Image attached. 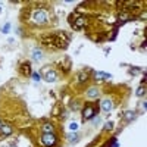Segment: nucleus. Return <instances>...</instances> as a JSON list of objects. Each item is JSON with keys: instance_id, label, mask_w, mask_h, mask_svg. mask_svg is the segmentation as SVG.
I'll return each instance as SVG.
<instances>
[{"instance_id": "nucleus-11", "label": "nucleus", "mask_w": 147, "mask_h": 147, "mask_svg": "<svg viewBox=\"0 0 147 147\" xmlns=\"http://www.w3.org/2000/svg\"><path fill=\"white\" fill-rule=\"evenodd\" d=\"M32 57H34L35 60H38V59H41V57H43V52L40 50V49H35V50L32 52Z\"/></svg>"}, {"instance_id": "nucleus-5", "label": "nucleus", "mask_w": 147, "mask_h": 147, "mask_svg": "<svg viewBox=\"0 0 147 147\" xmlns=\"http://www.w3.org/2000/svg\"><path fill=\"white\" fill-rule=\"evenodd\" d=\"M112 107H113V105H112V100H110V99H105V100L100 102L102 112H110V110H112Z\"/></svg>"}, {"instance_id": "nucleus-8", "label": "nucleus", "mask_w": 147, "mask_h": 147, "mask_svg": "<svg viewBox=\"0 0 147 147\" xmlns=\"http://www.w3.org/2000/svg\"><path fill=\"white\" fill-rule=\"evenodd\" d=\"M97 96H99V90H97L96 87L88 88V91H87V97H90V99H96Z\"/></svg>"}, {"instance_id": "nucleus-1", "label": "nucleus", "mask_w": 147, "mask_h": 147, "mask_svg": "<svg viewBox=\"0 0 147 147\" xmlns=\"http://www.w3.org/2000/svg\"><path fill=\"white\" fill-rule=\"evenodd\" d=\"M32 22H35L37 25H44L49 22V13L44 9H37L32 13Z\"/></svg>"}, {"instance_id": "nucleus-17", "label": "nucleus", "mask_w": 147, "mask_h": 147, "mask_svg": "<svg viewBox=\"0 0 147 147\" xmlns=\"http://www.w3.org/2000/svg\"><path fill=\"white\" fill-rule=\"evenodd\" d=\"M132 75H136V74H138V72H141V69H138V68H132L131 71H129Z\"/></svg>"}, {"instance_id": "nucleus-20", "label": "nucleus", "mask_w": 147, "mask_h": 147, "mask_svg": "<svg viewBox=\"0 0 147 147\" xmlns=\"http://www.w3.org/2000/svg\"><path fill=\"white\" fill-rule=\"evenodd\" d=\"M7 31H9V24H7V25L3 28V32H7Z\"/></svg>"}, {"instance_id": "nucleus-18", "label": "nucleus", "mask_w": 147, "mask_h": 147, "mask_svg": "<svg viewBox=\"0 0 147 147\" xmlns=\"http://www.w3.org/2000/svg\"><path fill=\"white\" fill-rule=\"evenodd\" d=\"M32 80H34V81H38V80H40L38 74H32Z\"/></svg>"}, {"instance_id": "nucleus-3", "label": "nucleus", "mask_w": 147, "mask_h": 147, "mask_svg": "<svg viewBox=\"0 0 147 147\" xmlns=\"http://www.w3.org/2000/svg\"><path fill=\"white\" fill-rule=\"evenodd\" d=\"M56 78H57V72L56 71H53V69H44V72H43V80L44 81L53 82V81H56Z\"/></svg>"}, {"instance_id": "nucleus-4", "label": "nucleus", "mask_w": 147, "mask_h": 147, "mask_svg": "<svg viewBox=\"0 0 147 147\" xmlns=\"http://www.w3.org/2000/svg\"><path fill=\"white\" fill-rule=\"evenodd\" d=\"M94 113H96L94 107H93L91 105H85V107H84V110H82V121L90 119L91 116H94Z\"/></svg>"}, {"instance_id": "nucleus-10", "label": "nucleus", "mask_w": 147, "mask_h": 147, "mask_svg": "<svg viewBox=\"0 0 147 147\" xmlns=\"http://www.w3.org/2000/svg\"><path fill=\"white\" fill-rule=\"evenodd\" d=\"M22 72L25 74V75H31V65L30 62H25V63H22Z\"/></svg>"}, {"instance_id": "nucleus-9", "label": "nucleus", "mask_w": 147, "mask_h": 147, "mask_svg": "<svg viewBox=\"0 0 147 147\" xmlns=\"http://www.w3.org/2000/svg\"><path fill=\"white\" fill-rule=\"evenodd\" d=\"M93 77L94 78H97V80H107L110 75H109V74H105V72H93Z\"/></svg>"}, {"instance_id": "nucleus-2", "label": "nucleus", "mask_w": 147, "mask_h": 147, "mask_svg": "<svg viewBox=\"0 0 147 147\" xmlns=\"http://www.w3.org/2000/svg\"><path fill=\"white\" fill-rule=\"evenodd\" d=\"M41 141L47 147H53L56 144V136H55L53 132H44L43 137H41Z\"/></svg>"}, {"instance_id": "nucleus-21", "label": "nucleus", "mask_w": 147, "mask_h": 147, "mask_svg": "<svg viewBox=\"0 0 147 147\" xmlns=\"http://www.w3.org/2000/svg\"><path fill=\"white\" fill-rule=\"evenodd\" d=\"M3 125H5V124H3V122H2V121H0V128H2Z\"/></svg>"}, {"instance_id": "nucleus-12", "label": "nucleus", "mask_w": 147, "mask_h": 147, "mask_svg": "<svg viewBox=\"0 0 147 147\" xmlns=\"http://www.w3.org/2000/svg\"><path fill=\"white\" fill-rule=\"evenodd\" d=\"M43 131L44 132H53V127L50 124H44L43 125Z\"/></svg>"}, {"instance_id": "nucleus-19", "label": "nucleus", "mask_w": 147, "mask_h": 147, "mask_svg": "<svg viewBox=\"0 0 147 147\" xmlns=\"http://www.w3.org/2000/svg\"><path fill=\"white\" fill-rule=\"evenodd\" d=\"M113 125H112V122H107V125L105 127V128H107V129H110V128H112Z\"/></svg>"}, {"instance_id": "nucleus-15", "label": "nucleus", "mask_w": 147, "mask_h": 147, "mask_svg": "<svg viewBox=\"0 0 147 147\" xmlns=\"http://www.w3.org/2000/svg\"><path fill=\"white\" fill-rule=\"evenodd\" d=\"M77 140H78V134L74 132V134H71V136H69V141H71V143H75Z\"/></svg>"}, {"instance_id": "nucleus-13", "label": "nucleus", "mask_w": 147, "mask_h": 147, "mask_svg": "<svg viewBox=\"0 0 147 147\" xmlns=\"http://www.w3.org/2000/svg\"><path fill=\"white\" fill-rule=\"evenodd\" d=\"M78 80H80L81 82H85V81H87V80H88V77H87V74H85V72H82V74H80V75H78Z\"/></svg>"}, {"instance_id": "nucleus-7", "label": "nucleus", "mask_w": 147, "mask_h": 147, "mask_svg": "<svg viewBox=\"0 0 147 147\" xmlns=\"http://www.w3.org/2000/svg\"><path fill=\"white\" fill-rule=\"evenodd\" d=\"M85 24H87V19L82 18V16H80V18H77V22L74 24V27H75L77 30H80V28L85 27Z\"/></svg>"}, {"instance_id": "nucleus-6", "label": "nucleus", "mask_w": 147, "mask_h": 147, "mask_svg": "<svg viewBox=\"0 0 147 147\" xmlns=\"http://www.w3.org/2000/svg\"><path fill=\"white\" fill-rule=\"evenodd\" d=\"M10 134H12V127H9L7 124H5L2 128H0V136L6 137V136H10Z\"/></svg>"}, {"instance_id": "nucleus-14", "label": "nucleus", "mask_w": 147, "mask_h": 147, "mask_svg": "<svg viewBox=\"0 0 147 147\" xmlns=\"http://www.w3.org/2000/svg\"><path fill=\"white\" fill-rule=\"evenodd\" d=\"M134 118H136V113H134V112H127L125 113V121H131Z\"/></svg>"}, {"instance_id": "nucleus-16", "label": "nucleus", "mask_w": 147, "mask_h": 147, "mask_svg": "<svg viewBox=\"0 0 147 147\" xmlns=\"http://www.w3.org/2000/svg\"><path fill=\"white\" fill-rule=\"evenodd\" d=\"M144 93H146V88H144V87H140V88L137 90V96H138V97L144 96Z\"/></svg>"}]
</instances>
